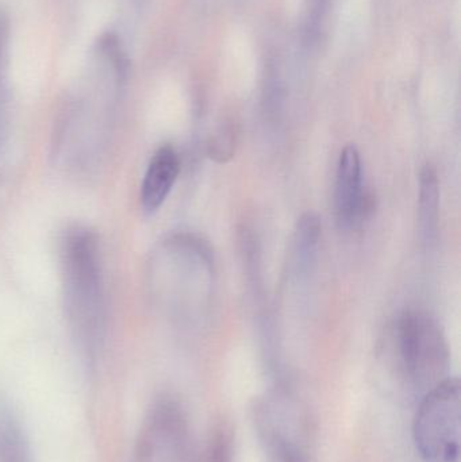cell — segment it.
<instances>
[{"label":"cell","mask_w":461,"mask_h":462,"mask_svg":"<svg viewBox=\"0 0 461 462\" xmlns=\"http://www.w3.org/2000/svg\"><path fill=\"white\" fill-rule=\"evenodd\" d=\"M411 433L421 462H460L459 379L449 376L420 399Z\"/></svg>","instance_id":"2"},{"label":"cell","mask_w":461,"mask_h":462,"mask_svg":"<svg viewBox=\"0 0 461 462\" xmlns=\"http://www.w3.org/2000/svg\"><path fill=\"white\" fill-rule=\"evenodd\" d=\"M321 236V222L314 213H306L298 222L295 231V255L298 265H308L316 254Z\"/></svg>","instance_id":"11"},{"label":"cell","mask_w":461,"mask_h":462,"mask_svg":"<svg viewBox=\"0 0 461 462\" xmlns=\"http://www.w3.org/2000/svg\"><path fill=\"white\" fill-rule=\"evenodd\" d=\"M237 133L232 126H225L208 143V156L217 162H226L235 156Z\"/></svg>","instance_id":"12"},{"label":"cell","mask_w":461,"mask_h":462,"mask_svg":"<svg viewBox=\"0 0 461 462\" xmlns=\"http://www.w3.org/2000/svg\"><path fill=\"white\" fill-rule=\"evenodd\" d=\"M403 376L420 399L448 379L449 352L440 328L421 312L406 311L398 326Z\"/></svg>","instance_id":"3"},{"label":"cell","mask_w":461,"mask_h":462,"mask_svg":"<svg viewBox=\"0 0 461 462\" xmlns=\"http://www.w3.org/2000/svg\"><path fill=\"white\" fill-rule=\"evenodd\" d=\"M336 216L343 229L362 224L373 211V198L363 189L362 159L356 146L341 152L336 179Z\"/></svg>","instance_id":"6"},{"label":"cell","mask_w":461,"mask_h":462,"mask_svg":"<svg viewBox=\"0 0 461 462\" xmlns=\"http://www.w3.org/2000/svg\"><path fill=\"white\" fill-rule=\"evenodd\" d=\"M8 41H10V19L7 13L0 8V87L7 65Z\"/></svg>","instance_id":"13"},{"label":"cell","mask_w":461,"mask_h":462,"mask_svg":"<svg viewBox=\"0 0 461 462\" xmlns=\"http://www.w3.org/2000/svg\"><path fill=\"white\" fill-rule=\"evenodd\" d=\"M235 433L229 420H219L206 439L199 462H235Z\"/></svg>","instance_id":"9"},{"label":"cell","mask_w":461,"mask_h":462,"mask_svg":"<svg viewBox=\"0 0 461 462\" xmlns=\"http://www.w3.org/2000/svg\"><path fill=\"white\" fill-rule=\"evenodd\" d=\"M189 415L180 402L164 398L149 412L138 439V462H191Z\"/></svg>","instance_id":"4"},{"label":"cell","mask_w":461,"mask_h":462,"mask_svg":"<svg viewBox=\"0 0 461 462\" xmlns=\"http://www.w3.org/2000/svg\"><path fill=\"white\" fill-rule=\"evenodd\" d=\"M438 179L432 165L422 168L420 178V227L425 242H432L438 222Z\"/></svg>","instance_id":"8"},{"label":"cell","mask_w":461,"mask_h":462,"mask_svg":"<svg viewBox=\"0 0 461 462\" xmlns=\"http://www.w3.org/2000/svg\"><path fill=\"white\" fill-rule=\"evenodd\" d=\"M180 160L172 146L160 148L152 157L141 186V205L148 213L161 208L178 180Z\"/></svg>","instance_id":"7"},{"label":"cell","mask_w":461,"mask_h":462,"mask_svg":"<svg viewBox=\"0 0 461 462\" xmlns=\"http://www.w3.org/2000/svg\"><path fill=\"white\" fill-rule=\"evenodd\" d=\"M287 404L263 403L254 410L257 434L271 462H309L298 417Z\"/></svg>","instance_id":"5"},{"label":"cell","mask_w":461,"mask_h":462,"mask_svg":"<svg viewBox=\"0 0 461 462\" xmlns=\"http://www.w3.org/2000/svg\"><path fill=\"white\" fill-rule=\"evenodd\" d=\"M65 298L70 319L84 341H97L102 328L103 277L100 252L94 234L70 230L62 242Z\"/></svg>","instance_id":"1"},{"label":"cell","mask_w":461,"mask_h":462,"mask_svg":"<svg viewBox=\"0 0 461 462\" xmlns=\"http://www.w3.org/2000/svg\"><path fill=\"white\" fill-rule=\"evenodd\" d=\"M336 2L337 0H308L305 18H303V34H305L306 42L313 45L322 41L329 26Z\"/></svg>","instance_id":"10"}]
</instances>
